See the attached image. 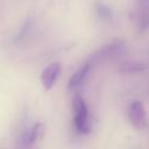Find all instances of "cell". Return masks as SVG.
Listing matches in <instances>:
<instances>
[{
  "mask_svg": "<svg viewBox=\"0 0 149 149\" xmlns=\"http://www.w3.org/2000/svg\"><path fill=\"white\" fill-rule=\"evenodd\" d=\"M126 51H127V44L125 43V41L115 40V41L109 42V43L102 45L101 48L97 49L88 57L87 62L93 64V63H99L102 61L116 58V57H120L123 54H126Z\"/></svg>",
  "mask_w": 149,
  "mask_h": 149,
  "instance_id": "obj_1",
  "label": "cell"
},
{
  "mask_svg": "<svg viewBox=\"0 0 149 149\" xmlns=\"http://www.w3.org/2000/svg\"><path fill=\"white\" fill-rule=\"evenodd\" d=\"M73 108V126L80 134H87L91 130L88 121V109L85 100L80 95H76L72 100Z\"/></svg>",
  "mask_w": 149,
  "mask_h": 149,
  "instance_id": "obj_2",
  "label": "cell"
},
{
  "mask_svg": "<svg viewBox=\"0 0 149 149\" xmlns=\"http://www.w3.org/2000/svg\"><path fill=\"white\" fill-rule=\"evenodd\" d=\"M128 118L130 123L137 130H142L147 127V113L143 104L140 100H134L128 107Z\"/></svg>",
  "mask_w": 149,
  "mask_h": 149,
  "instance_id": "obj_3",
  "label": "cell"
},
{
  "mask_svg": "<svg viewBox=\"0 0 149 149\" xmlns=\"http://www.w3.org/2000/svg\"><path fill=\"white\" fill-rule=\"evenodd\" d=\"M135 21L140 31L144 33L149 27V0H136Z\"/></svg>",
  "mask_w": 149,
  "mask_h": 149,
  "instance_id": "obj_4",
  "label": "cell"
},
{
  "mask_svg": "<svg viewBox=\"0 0 149 149\" xmlns=\"http://www.w3.org/2000/svg\"><path fill=\"white\" fill-rule=\"evenodd\" d=\"M61 70L62 68L58 62H54L49 64L47 68H44V70L41 73V81L45 90H50L55 85L56 80L61 74Z\"/></svg>",
  "mask_w": 149,
  "mask_h": 149,
  "instance_id": "obj_5",
  "label": "cell"
},
{
  "mask_svg": "<svg viewBox=\"0 0 149 149\" xmlns=\"http://www.w3.org/2000/svg\"><path fill=\"white\" fill-rule=\"evenodd\" d=\"M91 63H88L87 61L70 77L69 83H68V88L69 90H76L79 86H81L86 79V77L88 76L90 69H91Z\"/></svg>",
  "mask_w": 149,
  "mask_h": 149,
  "instance_id": "obj_6",
  "label": "cell"
},
{
  "mask_svg": "<svg viewBox=\"0 0 149 149\" xmlns=\"http://www.w3.org/2000/svg\"><path fill=\"white\" fill-rule=\"evenodd\" d=\"M33 28H34V20L31 17H27L24 20V22L22 23V26L20 27L17 34L13 38L14 44L19 45V44L23 43L24 41H27V38L30 36V34L33 31Z\"/></svg>",
  "mask_w": 149,
  "mask_h": 149,
  "instance_id": "obj_7",
  "label": "cell"
},
{
  "mask_svg": "<svg viewBox=\"0 0 149 149\" xmlns=\"http://www.w3.org/2000/svg\"><path fill=\"white\" fill-rule=\"evenodd\" d=\"M147 68V65L144 63L137 62V61H126L122 62L119 66V71L121 73L125 74H129V73H139L144 71Z\"/></svg>",
  "mask_w": 149,
  "mask_h": 149,
  "instance_id": "obj_8",
  "label": "cell"
},
{
  "mask_svg": "<svg viewBox=\"0 0 149 149\" xmlns=\"http://www.w3.org/2000/svg\"><path fill=\"white\" fill-rule=\"evenodd\" d=\"M94 12H95V15L102 21L109 22L113 20V10L104 1H95L94 2Z\"/></svg>",
  "mask_w": 149,
  "mask_h": 149,
  "instance_id": "obj_9",
  "label": "cell"
}]
</instances>
